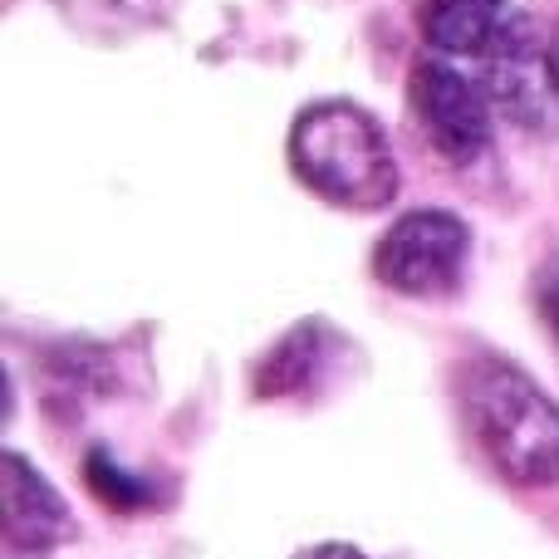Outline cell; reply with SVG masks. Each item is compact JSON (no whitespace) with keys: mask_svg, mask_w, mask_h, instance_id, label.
<instances>
[{"mask_svg":"<svg viewBox=\"0 0 559 559\" xmlns=\"http://www.w3.org/2000/svg\"><path fill=\"white\" fill-rule=\"evenodd\" d=\"M456 403L496 476L521 491L559 486V403L525 368L481 354L456 373Z\"/></svg>","mask_w":559,"mask_h":559,"instance_id":"6da1fadb","label":"cell"},{"mask_svg":"<svg viewBox=\"0 0 559 559\" xmlns=\"http://www.w3.org/2000/svg\"><path fill=\"white\" fill-rule=\"evenodd\" d=\"M285 153L299 182L338 212H383L403 187L378 118L348 98L299 108Z\"/></svg>","mask_w":559,"mask_h":559,"instance_id":"7a4b0ae2","label":"cell"},{"mask_svg":"<svg viewBox=\"0 0 559 559\" xmlns=\"http://www.w3.org/2000/svg\"><path fill=\"white\" fill-rule=\"evenodd\" d=\"M476 69H481L486 98L506 123L535 138L559 133V55L555 45H545V35L535 29V20L525 10L506 29L501 45L486 59H476Z\"/></svg>","mask_w":559,"mask_h":559,"instance_id":"5b68a950","label":"cell"},{"mask_svg":"<svg viewBox=\"0 0 559 559\" xmlns=\"http://www.w3.org/2000/svg\"><path fill=\"white\" fill-rule=\"evenodd\" d=\"M521 20L511 0H427L423 39L442 59H486L506 39V29Z\"/></svg>","mask_w":559,"mask_h":559,"instance_id":"52a82bcc","label":"cell"},{"mask_svg":"<svg viewBox=\"0 0 559 559\" xmlns=\"http://www.w3.org/2000/svg\"><path fill=\"white\" fill-rule=\"evenodd\" d=\"M466 255H472V231L462 216L442 206H417L403 212L373 246V275L393 295L407 299H442L462 285Z\"/></svg>","mask_w":559,"mask_h":559,"instance_id":"3957f363","label":"cell"},{"mask_svg":"<svg viewBox=\"0 0 559 559\" xmlns=\"http://www.w3.org/2000/svg\"><path fill=\"white\" fill-rule=\"evenodd\" d=\"M0 531H5L10 550L45 555L74 540V515H69L64 496L35 472L20 452L0 456Z\"/></svg>","mask_w":559,"mask_h":559,"instance_id":"8992f818","label":"cell"},{"mask_svg":"<svg viewBox=\"0 0 559 559\" xmlns=\"http://www.w3.org/2000/svg\"><path fill=\"white\" fill-rule=\"evenodd\" d=\"M84 481L94 491V501H104L108 511L133 515V511H153L157 506V486L133 476L108 447H88L84 452Z\"/></svg>","mask_w":559,"mask_h":559,"instance_id":"9c48e42d","label":"cell"},{"mask_svg":"<svg viewBox=\"0 0 559 559\" xmlns=\"http://www.w3.org/2000/svg\"><path fill=\"white\" fill-rule=\"evenodd\" d=\"M289 559H368L358 545L348 540H319V545H305V550H295Z\"/></svg>","mask_w":559,"mask_h":559,"instance_id":"8fae6325","label":"cell"},{"mask_svg":"<svg viewBox=\"0 0 559 559\" xmlns=\"http://www.w3.org/2000/svg\"><path fill=\"white\" fill-rule=\"evenodd\" d=\"M535 309H540L545 329H550L555 348H559V251H550L535 271Z\"/></svg>","mask_w":559,"mask_h":559,"instance_id":"30bf717a","label":"cell"},{"mask_svg":"<svg viewBox=\"0 0 559 559\" xmlns=\"http://www.w3.org/2000/svg\"><path fill=\"white\" fill-rule=\"evenodd\" d=\"M338 338L324 319H299L280 344H271V354L255 364V397H295V393H309L324 373V364L334 358Z\"/></svg>","mask_w":559,"mask_h":559,"instance_id":"ba28073f","label":"cell"},{"mask_svg":"<svg viewBox=\"0 0 559 559\" xmlns=\"http://www.w3.org/2000/svg\"><path fill=\"white\" fill-rule=\"evenodd\" d=\"M407 104H413V123L427 138L442 163L472 167L491 153L496 133V108L486 98L481 79H466L447 59H423L407 84Z\"/></svg>","mask_w":559,"mask_h":559,"instance_id":"277c9868","label":"cell"}]
</instances>
